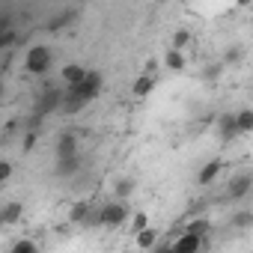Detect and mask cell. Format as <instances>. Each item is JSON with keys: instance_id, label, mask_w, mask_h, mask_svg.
<instances>
[{"instance_id": "cell-1", "label": "cell", "mask_w": 253, "mask_h": 253, "mask_svg": "<svg viewBox=\"0 0 253 253\" xmlns=\"http://www.w3.org/2000/svg\"><path fill=\"white\" fill-rule=\"evenodd\" d=\"M101 86H104V78H101V72H95V69H86V78L81 81V84H75V86H66L63 89V110L66 113H78V110H84L89 101H95L98 95H101Z\"/></svg>"}, {"instance_id": "cell-2", "label": "cell", "mask_w": 253, "mask_h": 253, "mask_svg": "<svg viewBox=\"0 0 253 253\" xmlns=\"http://www.w3.org/2000/svg\"><path fill=\"white\" fill-rule=\"evenodd\" d=\"M131 217V211H128V206L125 203H119V200H113V203H104L101 209H95V223H101V226H107V229H116V226H122L125 220Z\"/></svg>"}, {"instance_id": "cell-3", "label": "cell", "mask_w": 253, "mask_h": 253, "mask_svg": "<svg viewBox=\"0 0 253 253\" xmlns=\"http://www.w3.org/2000/svg\"><path fill=\"white\" fill-rule=\"evenodd\" d=\"M51 63H54V54H51L48 45H33V48H27L24 69H27L30 75H45V72H51Z\"/></svg>"}, {"instance_id": "cell-4", "label": "cell", "mask_w": 253, "mask_h": 253, "mask_svg": "<svg viewBox=\"0 0 253 253\" xmlns=\"http://www.w3.org/2000/svg\"><path fill=\"white\" fill-rule=\"evenodd\" d=\"M253 191V176L250 173H238V176H232L229 179V188H226V194H229V200H244L247 194Z\"/></svg>"}, {"instance_id": "cell-5", "label": "cell", "mask_w": 253, "mask_h": 253, "mask_svg": "<svg viewBox=\"0 0 253 253\" xmlns=\"http://www.w3.org/2000/svg\"><path fill=\"white\" fill-rule=\"evenodd\" d=\"M69 223H75V226H86V223H95V206H89L86 200L75 203V206L69 209Z\"/></svg>"}, {"instance_id": "cell-6", "label": "cell", "mask_w": 253, "mask_h": 253, "mask_svg": "<svg viewBox=\"0 0 253 253\" xmlns=\"http://www.w3.org/2000/svg\"><path fill=\"white\" fill-rule=\"evenodd\" d=\"M24 214V203L21 200H9L6 206H0V226H15Z\"/></svg>"}, {"instance_id": "cell-7", "label": "cell", "mask_w": 253, "mask_h": 253, "mask_svg": "<svg viewBox=\"0 0 253 253\" xmlns=\"http://www.w3.org/2000/svg\"><path fill=\"white\" fill-rule=\"evenodd\" d=\"M54 152H57V161H63V158H75V155H78V137H75L72 131L60 134V137H57Z\"/></svg>"}, {"instance_id": "cell-8", "label": "cell", "mask_w": 253, "mask_h": 253, "mask_svg": "<svg viewBox=\"0 0 253 253\" xmlns=\"http://www.w3.org/2000/svg\"><path fill=\"white\" fill-rule=\"evenodd\" d=\"M203 244H206V238H197V235H191V232H182L170 247H173L176 253H200Z\"/></svg>"}, {"instance_id": "cell-9", "label": "cell", "mask_w": 253, "mask_h": 253, "mask_svg": "<svg viewBox=\"0 0 253 253\" xmlns=\"http://www.w3.org/2000/svg\"><path fill=\"white\" fill-rule=\"evenodd\" d=\"M220 170H223V161L220 158H211V161H206L203 167H200V173H197V185H211L217 176H220Z\"/></svg>"}, {"instance_id": "cell-10", "label": "cell", "mask_w": 253, "mask_h": 253, "mask_svg": "<svg viewBox=\"0 0 253 253\" xmlns=\"http://www.w3.org/2000/svg\"><path fill=\"white\" fill-rule=\"evenodd\" d=\"M60 104H63V89H45L42 98H39V104H36V110H39V116H45V113L57 110Z\"/></svg>"}, {"instance_id": "cell-11", "label": "cell", "mask_w": 253, "mask_h": 253, "mask_svg": "<svg viewBox=\"0 0 253 253\" xmlns=\"http://www.w3.org/2000/svg\"><path fill=\"white\" fill-rule=\"evenodd\" d=\"M60 75H63V84H66V86H75V84H81V81L86 78V66H81V63H66Z\"/></svg>"}, {"instance_id": "cell-12", "label": "cell", "mask_w": 253, "mask_h": 253, "mask_svg": "<svg viewBox=\"0 0 253 253\" xmlns=\"http://www.w3.org/2000/svg\"><path fill=\"white\" fill-rule=\"evenodd\" d=\"M54 173H57L60 179H72V176H78V173H81V155H75V158H63V161H57V167H54Z\"/></svg>"}, {"instance_id": "cell-13", "label": "cell", "mask_w": 253, "mask_h": 253, "mask_svg": "<svg viewBox=\"0 0 253 253\" xmlns=\"http://www.w3.org/2000/svg\"><path fill=\"white\" fill-rule=\"evenodd\" d=\"M158 229L155 226H146V229H140V232H134V244L140 247V250H152V247H158Z\"/></svg>"}, {"instance_id": "cell-14", "label": "cell", "mask_w": 253, "mask_h": 253, "mask_svg": "<svg viewBox=\"0 0 253 253\" xmlns=\"http://www.w3.org/2000/svg\"><path fill=\"white\" fill-rule=\"evenodd\" d=\"M152 89H155V78H149V75H140V78L131 84V95H134V98H146Z\"/></svg>"}, {"instance_id": "cell-15", "label": "cell", "mask_w": 253, "mask_h": 253, "mask_svg": "<svg viewBox=\"0 0 253 253\" xmlns=\"http://www.w3.org/2000/svg\"><path fill=\"white\" fill-rule=\"evenodd\" d=\"M232 116H235L238 134H250V131H253V110H250V107H244V110H238V113H232Z\"/></svg>"}, {"instance_id": "cell-16", "label": "cell", "mask_w": 253, "mask_h": 253, "mask_svg": "<svg viewBox=\"0 0 253 253\" xmlns=\"http://www.w3.org/2000/svg\"><path fill=\"white\" fill-rule=\"evenodd\" d=\"M164 66H167L170 72H185L188 60H185V54H182V51H173V48H167V54H164Z\"/></svg>"}, {"instance_id": "cell-17", "label": "cell", "mask_w": 253, "mask_h": 253, "mask_svg": "<svg viewBox=\"0 0 253 253\" xmlns=\"http://www.w3.org/2000/svg\"><path fill=\"white\" fill-rule=\"evenodd\" d=\"M217 128H220V137H223V140H232V137L238 134V128H235V116H232V113H223V116L217 119Z\"/></svg>"}, {"instance_id": "cell-18", "label": "cell", "mask_w": 253, "mask_h": 253, "mask_svg": "<svg viewBox=\"0 0 253 253\" xmlns=\"http://www.w3.org/2000/svg\"><path fill=\"white\" fill-rule=\"evenodd\" d=\"M185 232H191V235H197V238H209V232H211V223H209L206 217H197V220H191V223L185 226Z\"/></svg>"}, {"instance_id": "cell-19", "label": "cell", "mask_w": 253, "mask_h": 253, "mask_svg": "<svg viewBox=\"0 0 253 253\" xmlns=\"http://www.w3.org/2000/svg\"><path fill=\"white\" fill-rule=\"evenodd\" d=\"M134 188H137V182L125 176V179H119V182L113 185V194H116V197H119V203H122L125 197H131V194H134Z\"/></svg>"}, {"instance_id": "cell-20", "label": "cell", "mask_w": 253, "mask_h": 253, "mask_svg": "<svg viewBox=\"0 0 253 253\" xmlns=\"http://www.w3.org/2000/svg\"><path fill=\"white\" fill-rule=\"evenodd\" d=\"M188 45H191V33H188L185 27H179V30L173 33V45H170V48H173V51H185Z\"/></svg>"}, {"instance_id": "cell-21", "label": "cell", "mask_w": 253, "mask_h": 253, "mask_svg": "<svg viewBox=\"0 0 253 253\" xmlns=\"http://www.w3.org/2000/svg\"><path fill=\"white\" fill-rule=\"evenodd\" d=\"M9 253H39V244H36L33 238H18Z\"/></svg>"}, {"instance_id": "cell-22", "label": "cell", "mask_w": 253, "mask_h": 253, "mask_svg": "<svg viewBox=\"0 0 253 253\" xmlns=\"http://www.w3.org/2000/svg\"><path fill=\"white\" fill-rule=\"evenodd\" d=\"M253 223V211L250 209H241V211H235V217H232V226H238V229H247Z\"/></svg>"}, {"instance_id": "cell-23", "label": "cell", "mask_w": 253, "mask_h": 253, "mask_svg": "<svg viewBox=\"0 0 253 253\" xmlns=\"http://www.w3.org/2000/svg\"><path fill=\"white\" fill-rule=\"evenodd\" d=\"M131 226H134V232L146 229V226H149V214H146V211H134V214H131Z\"/></svg>"}, {"instance_id": "cell-24", "label": "cell", "mask_w": 253, "mask_h": 253, "mask_svg": "<svg viewBox=\"0 0 253 253\" xmlns=\"http://www.w3.org/2000/svg\"><path fill=\"white\" fill-rule=\"evenodd\" d=\"M18 42V30H9V33H3L0 36V51H6L9 45H15Z\"/></svg>"}, {"instance_id": "cell-25", "label": "cell", "mask_w": 253, "mask_h": 253, "mask_svg": "<svg viewBox=\"0 0 253 253\" xmlns=\"http://www.w3.org/2000/svg\"><path fill=\"white\" fill-rule=\"evenodd\" d=\"M12 24H15V18H12L9 12H3V15H0V36H3V33H9V30H15Z\"/></svg>"}, {"instance_id": "cell-26", "label": "cell", "mask_w": 253, "mask_h": 253, "mask_svg": "<svg viewBox=\"0 0 253 253\" xmlns=\"http://www.w3.org/2000/svg\"><path fill=\"white\" fill-rule=\"evenodd\" d=\"M241 57H244V51H241V45H232V48L226 51V63H229V66H235V63H238Z\"/></svg>"}, {"instance_id": "cell-27", "label": "cell", "mask_w": 253, "mask_h": 253, "mask_svg": "<svg viewBox=\"0 0 253 253\" xmlns=\"http://www.w3.org/2000/svg\"><path fill=\"white\" fill-rule=\"evenodd\" d=\"M9 176H12V164H9L6 158H0V185H3Z\"/></svg>"}, {"instance_id": "cell-28", "label": "cell", "mask_w": 253, "mask_h": 253, "mask_svg": "<svg viewBox=\"0 0 253 253\" xmlns=\"http://www.w3.org/2000/svg\"><path fill=\"white\" fill-rule=\"evenodd\" d=\"M69 18H72V12H63V15L51 18V24H48V27H51V30H60V27H66V21H69Z\"/></svg>"}, {"instance_id": "cell-29", "label": "cell", "mask_w": 253, "mask_h": 253, "mask_svg": "<svg viewBox=\"0 0 253 253\" xmlns=\"http://www.w3.org/2000/svg\"><path fill=\"white\" fill-rule=\"evenodd\" d=\"M33 143H36V128L27 131V137H24V149H33Z\"/></svg>"}, {"instance_id": "cell-30", "label": "cell", "mask_w": 253, "mask_h": 253, "mask_svg": "<svg viewBox=\"0 0 253 253\" xmlns=\"http://www.w3.org/2000/svg\"><path fill=\"white\" fill-rule=\"evenodd\" d=\"M149 253H176V250H173L170 244H158V247H152Z\"/></svg>"}, {"instance_id": "cell-31", "label": "cell", "mask_w": 253, "mask_h": 253, "mask_svg": "<svg viewBox=\"0 0 253 253\" xmlns=\"http://www.w3.org/2000/svg\"><path fill=\"white\" fill-rule=\"evenodd\" d=\"M0 95H3V81H0Z\"/></svg>"}, {"instance_id": "cell-32", "label": "cell", "mask_w": 253, "mask_h": 253, "mask_svg": "<svg viewBox=\"0 0 253 253\" xmlns=\"http://www.w3.org/2000/svg\"><path fill=\"white\" fill-rule=\"evenodd\" d=\"M0 140H3V131H0Z\"/></svg>"}]
</instances>
